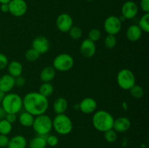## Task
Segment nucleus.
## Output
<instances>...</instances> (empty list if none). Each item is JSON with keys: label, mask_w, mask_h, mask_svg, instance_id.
<instances>
[{"label": "nucleus", "mask_w": 149, "mask_h": 148, "mask_svg": "<svg viewBox=\"0 0 149 148\" xmlns=\"http://www.w3.org/2000/svg\"><path fill=\"white\" fill-rule=\"evenodd\" d=\"M48 107V98L38 91H31L23 97V109L34 117L46 113Z\"/></svg>", "instance_id": "f257e3e1"}, {"label": "nucleus", "mask_w": 149, "mask_h": 148, "mask_svg": "<svg viewBox=\"0 0 149 148\" xmlns=\"http://www.w3.org/2000/svg\"><path fill=\"white\" fill-rule=\"evenodd\" d=\"M114 118L109 112L104 110H97L93 113L92 123L93 127L97 131L104 133L109 129H113Z\"/></svg>", "instance_id": "f03ea898"}, {"label": "nucleus", "mask_w": 149, "mask_h": 148, "mask_svg": "<svg viewBox=\"0 0 149 148\" xmlns=\"http://www.w3.org/2000/svg\"><path fill=\"white\" fill-rule=\"evenodd\" d=\"M0 104L7 113L17 114L23 110V97L16 93H7Z\"/></svg>", "instance_id": "7ed1b4c3"}, {"label": "nucleus", "mask_w": 149, "mask_h": 148, "mask_svg": "<svg viewBox=\"0 0 149 148\" xmlns=\"http://www.w3.org/2000/svg\"><path fill=\"white\" fill-rule=\"evenodd\" d=\"M74 125L70 117L65 113L58 114L52 119V129L60 135H68L72 131Z\"/></svg>", "instance_id": "20e7f679"}, {"label": "nucleus", "mask_w": 149, "mask_h": 148, "mask_svg": "<svg viewBox=\"0 0 149 148\" xmlns=\"http://www.w3.org/2000/svg\"><path fill=\"white\" fill-rule=\"evenodd\" d=\"M33 130L39 136H47L52 129V119L46 113L34 117L33 125Z\"/></svg>", "instance_id": "39448f33"}, {"label": "nucleus", "mask_w": 149, "mask_h": 148, "mask_svg": "<svg viewBox=\"0 0 149 148\" xmlns=\"http://www.w3.org/2000/svg\"><path fill=\"white\" fill-rule=\"evenodd\" d=\"M118 86L123 90H130L136 84V78L134 73L128 68L120 70L116 75Z\"/></svg>", "instance_id": "423d86ee"}, {"label": "nucleus", "mask_w": 149, "mask_h": 148, "mask_svg": "<svg viewBox=\"0 0 149 148\" xmlns=\"http://www.w3.org/2000/svg\"><path fill=\"white\" fill-rule=\"evenodd\" d=\"M74 65V57L67 53H61L57 55L52 62V67L56 71L67 72L73 68Z\"/></svg>", "instance_id": "0eeeda50"}, {"label": "nucleus", "mask_w": 149, "mask_h": 148, "mask_svg": "<svg viewBox=\"0 0 149 148\" xmlns=\"http://www.w3.org/2000/svg\"><path fill=\"white\" fill-rule=\"evenodd\" d=\"M103 28L107 34L116 36L122 30V22L117 16H109L105 20L104 23H103Z\"/></svg>", "instance_id": "6e6552de"}, {"label": "nucleus", "mask_w": 149, "mask_h": 148, "mask_svg": "<svg viewBox=\"0 0 149 148\" xmlns=\"http://www.w3.org/2000/svg\"><path fill=\"white\" fill-rule=\"evenodd\" d=\"M8 5L9 12L16 17H22L27 12L28 5L25 0H11Z\"/></svg>", "instance_id": "1a4fd4ad"}, {"label": "nucleus", "mask_w": 149, "mask_h": 148, "mask_svg": "<svg viewBox=\"0 0 149 148\" xmlns=\"http://www.w3.org/2000/svg\"><path fill=\"white\" fill-rule=\"evenodd\" d=\"M73 26L74 20L68 13H62L57 17L56 26L58 30L62 33H68Z\"/></svg>", "instance_id": "9d476101"}, {"label": "nucleus", "mask_w": 149, "mask_h": 148, "mask_svg": "<svg viewBox=\"0 0 149 148\" xmlns=\"http://www.w3.org/2000/svg\"><path fill=\"white\" fill-rule=\"evenodd\" d=\"M138 13V4L133 1H127L122 7V16L125 20H132L135 18Z\"/></svg>", "instance_id": "9b49d317"}, {"label": "nucleus", "mask_w": 149, "mask_h": 148, "mask_svg": "<svg viewBox=\"0 0 149 148\" xmlns=\"http://www.w3.org/2000/svg\"><path fill=\"white\" fill-rule=\"evenodd\" d=\"M97 101L93 97H85L79 103V110L84 114H92L96 111Z\"/></svg>", "instance_id": "f8f14e48"}, {"label": "nucleus", "mask_w": 149, "mask_h": 148, "mask_svg": "<svg viewBox=\"0 0 149 148\" xmlns=\"http://www.w3.org/2000/svg\"><path fill=\"white\" fill-rule=\"evenodd\" d=\"M32 48L37 51L40 55L45 54L49 50L50 42L45 36H37L32 41Z\"/></svg>", "instance_id": "ddd939ff"}, {"label": "nucleus", "mask_w": 149, "mask_h": 148, "mask_svg": "<svg viewBox=\"0 0 149 148\" xmlns=\"http://www.w3.org/2000/svg\"><path fill=\"white\" fill-rule=\"evenodd\" d=\"M79 50L84 57L91 58L95 55L97 47L95 42L92 41L89 39H86L81 43Z\"/></svg>", "instance_id": "4468645a"}, {"label": "nucleus", "mask_w": 149, "mask_h": 148, "mask_svg": "<svg viewBox=\"0 0 149 148\" xmlns=\"http://www.w3.org/2000/svg\"><path fill=\"white\" fill-rule=\"evenodd\" d=\"M131 125L130 120L127 117L122 116L114 119L113 129L117 133H125L130 129Z\"/></svg>", "instance_id": "2eb2a0df"}, {"label": "nucleus", "mask_w": 149, "mask_h": 148, "mask_svg": "<svg viewBox=\"0 0 149 148\" xmlns=\"http://www.w3.org/2000/svg\"><path fill=\"white\" fill-rule=\"evenodd\" d=\"M15 86V78L10 74H4L0 77V89L4 94L10 92Z\"/></svg>", "instance_id": "dca6fc26"}, {"label": "nucleus", "mask_w": 149, "mask_h": 148, "mask_svg": "<svg viewBox=\"0 0 149 148\" xmlns=\"http://www.w3.org/2000/svg\"><path fill=\"white\" fill-rule=\"evenodd\" d=\"M143 31L138 24L130 25L126 30V37L130 41L135 42L141 39Z\"/></svg>", "instance_id": "f3484780"}, {"label": "nucleus", "mask_w": 149, "mask_h": 148, "mask_svg": "<svg viewBox=\"0 0 149 148\" xmlns=\"http://www.w3.org/2000/svg\"><path fill=\"white\" fill-rule=\"evenodd\" d=\"M8 74L12 75L14 78L21 75L23 71V66L21 62L17 60H13L9 62L7 66Z\"/></svg>", "instance_id": "a211bd4d"}, {"label": "nucleus", "mask_w": 149, "mask_h": 148, "mask_svg": "<svg viewBox=\"0 0 149 148\" xmlns=\"http://www.w3.org/2000/svg\"><path fill=\"white\" fill-rule=\"evenodd\" d=\"M28 142L23 135H15L10 139L7 148H26Z\"/></svg>", "instance_id": "6ab92c4d"}, {"label": "nucleus", "mask_w": 149, "mask_h": 148, "mask_svg": "<svg viewBox=\"0 0 149 148\" xmlns=\"http://www.w3.org/2000/svg\"><path fill=\"white\" fill-rule=\"evenodd\" d=\"M68 107V102L67 100L64 97H58L54 101L53 104H52V108H53L54 112L58 114H63L66 112L67 109Z\"/></svg>", "instance_id": "aec40b11"}, {"label": "nucleus", "mask_w": 149, "mask_h": 148, "mask_svg": "<svg viewBox=\"0 0 149 148\" xmlns=\"http://www.w3.org/2000/svg\"><path fill=\"white\" fill-rule=\"evenodd\" d=\"M56 75V71L52 66H46L40 73V79L42 82H51Z\"/></svg>", "instance_id": "412c9836"}, {"label": "nucleus", "mask_w": 149, "mask_h": 148, "mask_svg": "<svg viewBox=\"0 0 149 148\" xmlns=\"http://www.w3.org/2000/svg\"><path fill=\"white\" fill-rule=\"evenodd\" d=\"M18 121L23 126L26 128L31 127L33 125V120H34V116L32 115L26 111H23L20 113L18 116Z\"/></svg>", "instance_id": "4be33fe9"}, {"label": "nucleus", "mask_w": 149, "mask_h": 148, "mask_svg": "<svg viewBox=\"0 0 149 148\" xmlns=\"http://www.w3.org/2000/svg\"><path fill=\"white\" fill-rule=\"evenodd\" d=\"M46 136H39L37 135L35 137L32 138L29 142L28 143L29 148H46L47 142H46Z\"/></svg>", "instance_id": "5701e85b"}, {"label": "nucleus", "mask_w": 149, "mask_h": 148, "mask_svg": "<svg viewBox=\"0 0 149 148\" xmlns=\"http://www.w3.org/2000/svg\"><path fill=\"white\" fill-rule=\"evenodd\" d=\"M54 86L51 82H43L39 86V91L42 95L45 96L46 97H49L53 94Z\"/></svg>", "instance_id": "b1692460"}, {"label": "nucleus", "mask_w": 149, "mask_h": 148, "mask_svg": "<svg viewBox=\"0 0 149 148\" xmlns=\"http://www.w3.org/2000/svg\"><path fill=\"white\" fill-rule=\"evenodd\" d=\"M138 26L143 32L148 33L149 32V13H144L141 18L139 19Z\"/></svg>", "instance_id": "393cba45"}, {"label": "nucleus", "mask_w": 149, "mask_h": 148, "mask_svg": "<svg viewBox=\"0 0 149 148\" xmlns=\"http://www.w3.org/2000/svg\"><path fill=\"white\" fill-rule=\"evenodd\" d=\"M13 130V124L5 118L0 120V134L8 135Z\"/></svg>", "instance_id": "a878e982"}, {"label": "nucleus", "mask_w": 149, "mask_h": 148, "mask_svg": "<svg viewBox=\"0 0 149 148\" xmlns=\"http://www.w3.org/2000/svg\"><path fill=\"white\" fill-rule=\"evenodd\" d=\"M130 91V94L132 96L133 98L139 100L141 99L144 96V89L141 86L138 85V84H135Z\"/></svg>", "instance_id": "bb28decb"}, {"label": "nucleus", "mask_w": 149, "mask_h": 148, "mask_svg": "<svg viewBox=\"0 0 149 148\" xmlns=\"http://www.w3.org/2000/svg\"><path fill=\"white\" fill-rule=\"evenodd\" d=\"M40 55H41L37 51H36L34 49L31 47L26 52V53H25V58L29 62H33L37 60L39 58V57H40Z\"/></svg>", "instance_id": "cd10ccee"}, {"label": "nucleus", "mask_w": 149, "mask_h": 148, "mask_svg": "<svg viewBox=\"0 0 149 148\" xmlns=\"http://www.w3.org/2000/svg\"><path fill=\"white\" fill-rule=\"evenodd\" d=\"M68 33H69L70 37L74 40H78V39H81L83 35V32L81 28L77 26H73Z\"/></svg>", "instance_id": "c85d7f7f"}, {"label": "nucleus", "mask_w": 149, "mask_h": 148, "mask_svg": "<svg viewBox=\"0 0 149 148\" xmlns=\"http://www.w3.org/2000/svg\"><path fill=\"white\" fill-rule=\"evenodd\" d=\"M116 44L117 40L116 36L107 34V36L104 38V45L107 49H113L116 46Z\"/></svg>", "instance_id": "c756f323"}, {"label": "nucleus", "mask_w": 149, "mask_h": 148, "mask_svg": "<svg viewBox=\"0 0 149 148\" xmlns=\"http://www.w3.org/2000/svg\"><path fill=\"white\" fill-rule=\"evenodd\" d=\"M117 132L115 131L113 129H109L104 132L105 140L109 143H113L117 140L118 134Z\"/></svg>", "instance_id": "7c9ffc66"}, {"label": "nucleus", "mask_w": 149, "mask_h": 148, "mask_svg": "<svg viewBox=\"0 0 149 148\" xmlns=\"http://www.w3.org/2000/svg\"><path fill=\"white\" fill-rule=\"evenodd\" d=\"M102 37V33L99 29L97 28H93L89 31L88 33V38L90 40H91L92 41L95 42L98 41H100V39Z\"/></svg>", "instance_id": "2f4dec72"}, {"label": "nucleus", "mask_w": 149, "mask_h": 148, "mask_svg": "<svg viewBox=\"0 0 149 148\" xmlns=\"http://www.w3.org/2000/svg\"><path fill=\"white\" fill-rule=\"evenodd\" d=\"M46 142L47 145L51 147H54L57 146L59 142V139H58V136L53 134H48L46 136Z\"/></svg>", "instance_id": "473e14b6"}, {"label": "nucleus", "mask_w": 149, "mask_h": 148, "mask_svg": "<svg viewBox=\"0 0 149 148\" xmlns=\"http://www.w3.org/2000/svg\"><path fill=\"white\" fill-rule=\"evenodd\" d=\"M9 63V59L4 54L0 53V71L7 68Z\"/></svg>", "instance_id": "72a5a7b5"}, {"label": "nucleus", "mask_w": 149, "mask_h": 148, "mask_svg": "<svg viewBox=\"0 0 149 148\" xmlns=\"http://www.w3.org/2000/svg\"><path fill=\"white\" fill-rule=\"evenodd\" d=\"M26 84V79L25 77H23V75H19V76L15 78V86L19 87H23Z\"/></svg>", "instance_id": "f704fd0d"}, {"label": "nucleus", "mask_w": 149, "mask_h": 148, "mask_svg": "<svg viewBox=\"0 0 149 148\" xmlns=\"http://www.w3.org/2000/svg\"><path fill=\"white\" fill-rule=\"evenodd\" d=\"M9 141H10V138L7 136V135L0 134V147H7V145H8L9 144Z\"/></svg>", "instance_id": "c9c22d12"}, {"label": "nucleus", "mask_w": 149, "mask_h": 148, "mask_svg": "<svg viewBox=\"0 0 149 148\" xmlns=\"http://www.w3.org/2000/svg\"><path fill=\"white\" fill-rule=\"evenodd\" d=\"M140 7L145 13H149V0H141Z\"/></svg>", "instance_id": "e433bc0d"}, {"label": "nucleus", "mask_w": 149, "mask_h": 148, "mask_svg": "<svg viewBox=\"0 0 149 148\" xmlns=\"http://www.w3.org/2000/svg\"><path fill=\"white\" fill-rule=\"evenodd\" d=\"M4 118H5L7 121H9L10 123H11L12 124H13V123H14L15 122H16V120H17V114H14V113H7Z\"/></svg>", "instance_id": "4c0bfd02"}, {"label": "nucleus", "mask_w": 149, "mask_h": 148, "mask_svg": "<svg viewBox=\"0 0 149 148\" xmlns=\"http://www.w3.org/2000/svg\"><path fill=\"white\" fill-rule=\"evenodd\" d=\"M0 10L2 12L7 13L9 12V5L8 4H2L0 6Z\"/></svg>", "instance_id": "58836bf2"}, {"label": "nucleus", "mask_w": 149, "mask_h": 148, "mask_svg": "<svg viewBox=\"0 0 149 148\" xmlns=\"http://www.w3.org/2000/svg\"><path fill=\"white\" fill-rule=\"evenodd\" d=\"M6 114H7V113L5 112V110H4V109H3V107L0 105V120L4 119V118H5Z\"/></svg>", "instance_id": "ea45409f"}, {"label": "nucleus", "mask_w": 149, "mask_h": 148, "mask_svg": "<svg viewBox=\"0 0 149 148\" xmlns=\"http://www.w3.org/2000/svg\"><path fill=\"white\" fill-rule=\"evenodd\" d=\"M11 0H0V4H9Z\"/></svg>", "instance_id": "a19ab883"}, {"label": "nucleus", "mask_w": 149, "mask_h": 148, "mask_svg": "<svg viewBox=\"0 0 149 148\" xmlns=\"http://www.w3.org/2000/svg\"><path fill=\"white\" fill-rule=\"evenodd\" d=\"M4 93L2 91H1V89H0V103H1V100H2V99H3V97H4Z\"/></svg>", "instance_id": "79ce46f5"}, {"label": "nucleus", "mask_w": 149, "mask_h": 148, "mask_svg": "<svg viewBox=\"0 0 149 148\" xmlns=\"http://www.w3.org/2000/svg\"><path fill=\"white\" fill-rule=\"evenodd\" d=\"M87 1H93V0H87Z\"/></svg>", "instance_id": "37998d69"}, {"label": "nucleus", "mask_w": 149, "mask_h": 148, "mask_svg": "<svg viewBox=\"0 0 149 148\" xmlns=\"http://www.w3.org/2000/svg\"><path fill=\"white\" fill-rule=\"evenodd\" d=\"M46 148H47V147H46Z\"/></svg>", "instance_id": "c03bdc74"}]
</instances>
